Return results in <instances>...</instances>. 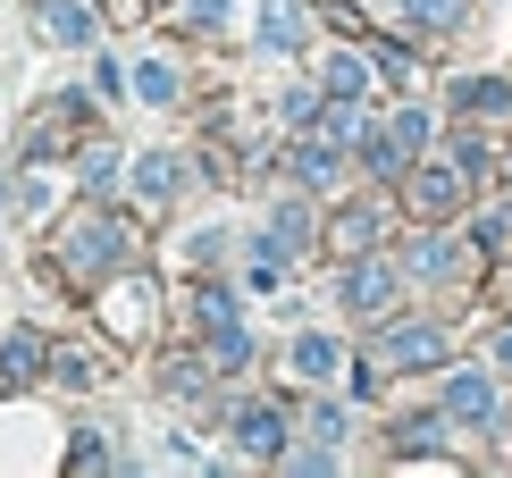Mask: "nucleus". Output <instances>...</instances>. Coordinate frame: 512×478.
I'll use <instances>...</instances> for the list:
<instances>
[{
  "label": "nucleus",
  "mask_w": 512,
  "mask_h": 478,
  "mask_svg": "<svg viewBox=\"0 0 512 478\" xmlns=\"http://www.w3.org/2000/svg\"><path fill=\"white\" fill-rule=\"evenodd\" d=\"M336 302H345L353 319H378L395 302V269L387 260H361V269H345V286H336Z\"/></svg>",
  "instance_id": "nucleus-1"
},
{
  "label": "nucleus",
  "mask_w": 512,
  "mask_h": 478,
  "mask_svg": "<svg viewBox=\"0 0 512 478\" xmlns=\"http://www.w3.org/2000/svg\"><path fill=\"white\" fill-rule=\"evenodd\" d=\"M126 252V235L110 219H93V227H76V244H59V269L68 277H93V269H110V260Z\"/></svg>",
  "instance_id": "nucleus-2"
},
{
  "label": "nucleus",
  "mask_w": 512,
  "mask_h": 478,
  "mask_svg": "<svg viewBox=\"0 0 512 478\" xmlns=\"http://www.w3.org/2000/svg\"><path fill=\"white\" fill-rule=\"evenodd\" d=\"M445 420L487 428V420H496V378H487V369H454V386H445Z\"/></svg>",
  "instance_id": "nucleus-3"
},
{
  "label": "nucleus",
  "mask_w": 512,
  "mask_h": 478,
  "mask_svg": "<svg viewBox=\"0 0 512 478\" xmlns=\"http://www.w3.org/2000/svg\"><path fill=\"white\" fill-rule=\"evenodd\" d=\"M236 445L252 453V462L286 453V411H277V403H244V411H236Z\"/></svg>",
  "instance_id": "nucleus-4"
},
{
  "label": "nucleus",
  "mask_w": 512,
  "mask_h": 478,
  "mask_svg": "<svg viewBox=\"0 0 512 478\" xmlns=\"http://www.w3.org/2000/svg\"><path fill=\"white\" fill-rule=\"evenodd\" d=\"M34 26H42V42H93V9L84 0H34Z\"/></svg>",
  "instance_id": "nucleus-5"
},
{
  "label": "nucleus",
  "mask_w": 512,
  "mask_h": 478,
  "mask_svg": "<svg viewBox=\"0 0 512 478\" xmlns=\"http://www.w3.org/2000/svg\"><path fill=\"white\" fill-rule=\"evenodd\" d=\"M303 42V9L294 0H261V51H294Z\"/></svg>",
  "instance_id": "nucleus-6"
},
{
  "label": "nucleus",
  "mask_w": 512,
  "mask_h": 478,
  "mask_svg": "<svg viewBox=\"0 0 512 478\" xmlns=\"http://www.w3.org/2000/svg\"><path fill=\"white\" fill-rule=\"evenodd\" d=\"M34 361H42V336H34V328H9V336H0V378H9V386H26Z\"/></svg>",
  "instance_id": "nucleus-7"
},
{
  "label": "nucleus",
  "mask_w": 512,
  "mask_h": 478,
  "mask_svg": "<svg viewBox=\"0 0 512 478\" xmlns=\"http://www.w3.org/2000/svg\"><path fill=\"white\" fill-rule=\"evenodd\" d=\"M110 328H118V336H143V328H152V294H143V286H118V294H110Z\"/></svg>",
  "instance_id": "nucleus-8"
},
{
  "label": "nucleus",
  "mask_w": 512,
  "mask_h": 478,
  "mask_svg": "<svg viewBox=\"0 0 512 478\" xmlns=\"http://www.w3.org/2000/svg\"><path fill=\"white\" fill-rule=\"evenodd\" d=\"M445 353V328H395L387 336V361H437Z\"/></svg>",
  "instance_id": "nucleus-9"
},
{
  "label": "nucleus",
  "mask_w": 512,
  "mask_h": 478,
  "mask_svg": "<svg viewBox=\"0 0 512 478\" xmlns=\"http://www.w3.org/2000/svg\"><path fill=\"white\" fill-rule=\"evenodd\" d=\"M135 93L152 101V110H177V68H168V59H143V68H135Z\"/></svg>",
  "instance_id": "nucleus-10"
},
{
  "label": "nucleus",
  "mask_w": 512,
  "mask_h": 478,
  "mask_svg": "<svg viewBox=\"0 0 512 478\" xmlns=\"http://www.w3.org/2000/svg\"><path fill=\"white\" fill-rule=\"evenodd\" d=\"M269 227H277V252H286V260L311 244V210H303V202H277V219H269ZM261 244H269V235H261Z\"/></svg>",
  "instance_id": "nucleus-11"
},
{
  "label": "nucleus",
  "mask_w": 512,
  "mask_h": 478,
  "mask_svg": "<svg viewBox=\"0 0 512 478\" xmlns=\"http://www.w3.org/2000/svg\"><path fill=\"white\" fill-rule=\"evenodd\" d=\"M454 101H462V110H487V118H504V110H512V84L479 76V84H454Z\"/></svg>",
  "instance_id": "nucleus-12"
},
{
  "label": "nucleus",
  "mask_w": 512,
  "mask_h": 478,
  "mask_svg": "<svg viewBox=\"0 0 512 478\" xmlns=\"http://www.w3.org/2000/svg\"><path fill=\"white\" fill-rule=\"evenodd\" d=\"M336 168H345L336 143H303V151H294V177H303V185H336Z\"/></svg>",
  "instance_id": "nucleus-13"
},
{
  "label": "nucleus",
  "mask_w": 512,
  "mask_h": 478,
  "mask_svg": "<svg viewBox=\"0 0 512 478\" xmlns=\"http://www.w3.org/2000/svg\"><path fill=\"white\" fill-rule=\"evenodd\" d=\"M294 369H303V378H336V369H345V353H336L328 336H303V344H294Z\"/></svg>",
  "instance_id": "nucleus-14"
},
{
  "label": "nucleus",
  "mask_w": 512,
  "mask_h": 478,
  "mask_svg": "<svg viewBox=\"0 0 512 478\" xmlns=\"http://www.w3.org/2000/svg\"><path fill=\"white\" fill-rule=\"evenodd\" d=\"M135 168H143V177H135L143 202H168V193H177V160H168V151H152V160H135Z\"/></svg>",
  "instance_id": "nucleus-15"
},
{
  "label": "nucleus",
  "mask_w": 512,
  "mask_h": 478,
  "mask_svg": "<svg viewBox=\"0 0 512 478\" xmlns=\"http://www.w3.org/2000/svg\"><path fill=\"white\" fill-rule=\"evenodd\" d=\"M403 269H420V277H454L462 252H454V244H412V252H403Z\"/></svg>",
  "instance_id": "nucleus-16"
},
{
  "label": "nucleus",
  "mask_w": 512,
  "mask_h": 478,
  "mask_svg": "<svg viewBox=\"0 0 512 478\" xmlns=\"http://www.w3.org/2000/svg\"><path fill=\"white\" fill-rule=\"evenodd\" d=\"M403 17H412V26H462L471 0H403Z\"/></svg>",
  "instance_id": "nucleus-17"
},
{
  "label": "nucleus",
  "mask_w": 512,
  "mask_h": 478,
  "mask_svg": "<svg viewBox=\"0 0 512 478\" xmlns=\"http://www.w3.org/2000/svg\"><path fill=\"white\" fill-rule=\"evenodd\" d=\"M160 386H168L177 403H202V395H210V378H202L194 361H168V378H160Z\"/></svg>",
  "instance_id": "nucleus-18"
},
{
  "label": "nucleus",
  "mask_w": 512,
  "mask_h": 478,
  "mask_svg": "<svg viewBox=\"0 0 512 478\" xmlns=\"http://www.w3.org/2000/svg\"><path fill=\"white\" fill-rule=\"evenodd\" d=\"M194 319H202V328H227V319H236V294H227V286H202V294H194Z\"/></svg>",
  "instance_id": "nucleus-19"
},
{
  "label": "nucleus",
  "mask_w": 512,
  "mask_h": 478,
  "mask_svg": "<svg viewBox=\"0 0 512 478\" xmlns=\"http://www.w3.org/2000/svg\"><path fill=\"white\" fill-rule=\"evenodd\" d=\"M387 135L403 143V160H412V151L429 143V110H395V126H387Z\"/></svg>",
  "instance_id": "nucleus-20"
},
{
  "label": "nucleus",
  "mask_w": 512,
  "mask_h": 478,
  "mask_svg": "<svg viewBox=\"0 0 512 478\" xmlns=\"http://www.w3.org/2000/svg\"><path fill=\"white\" fill-rule=\"evenodd\" d=\"M328 93H336V101L361 93V59H328Z\"/></svg>",
  "instance_id": "nucleus-21"
},
{
  "label": "nucleus",
  "mask_w": 512,
  "mask_h": 478,
  "mask_svg": "<svg viewBox=\"0 0 512 478\" xmlns=\"http://www.w3.org/2000/svg\"><path fill=\"white\" fill-rule=\"evenodd\" d=\"M51 369H59V386H93V378H101V369H93V361H84V353H59Z\"/></svg>",
  "instance_id": "nucleus-22"
},
{
  "label": "nucleus",
  "mask_w": 512,
  "mask_h": 478,
  "mask_svg": "<svg viewBox=\"0 0 512 478\" xmlns=\"http://www.w3.org/2000/svg\"><path fill=\"white\" fill-rule=\"evenodd\" d=\"M177 17H185V26H219L227 0H177Z\"/></svg>",
  "instance_id": "nucleus-23"
},
{
  "label": "nucleus",
  "mask_w": 512,
  "mask_h": 478,
  "mask_svg": "<svg viewBox=\"0 0 512 478\" xmlns=\"http://www.w3.org/2000/svg\"><path fill=\"white\" fill-rule=\"evenodd\" d=\"M370 235H378V210H345V244L361 252V244H370Z\"/></svg>",
  "instance_id": "nucleus-24"
},
{
  "label": "nucleus",
  "mask_w": 512,
  "mask_h": 478,
  "mask_svg": "<svg viewBox=\"0 0 512 478\" xmlns=\"http://www.w3.org/2000/svg\"><path fill=\"white\" fill-rule=\"evenodd\" d=\"M479 244H487V252H504V244H512V210H496V219H479Z\"/></svg>",
  "instance_id": "nucleus-25"
},
{
  "label": "nucleus",
  "mask_w": 512,
  "mask_h": 478,
  "mask_svg": "<svg viewBox=\"0 0 512 478\" xmlns=\"http://www.w3.org/2000/svg\"><path fill=\"white\" fill-rule=\"evenodd\" d=\"M311 437H328V445H336V437H345V411H336V403H319V411H311Z\"/></svg>",
  "instance_id": "nucleus-26"
},
{
  "label": "nucleus",
  "mask_w": 512,
  "mask_h": 478,
  "mask_svg": "<svg viewBox=\"0 0 512 478\" xmlns=\"http://www.w3.org/2000/svg\"><path fill=\"white\" fill-rule=\"evenodd\" d=\"M496 369H512V336H504V344H496Z\"/></svg>",
  "instance_id": "nucleus-27"
},
{
  "label": "nucleus",
  "mask_w": 512,
  "mask_h": 478,
  "mask_svg": "<svg viewBox=\"0 0 512 478\" xmlns=\"http://www.w3.org/2000/svg\"><path fill=\"white\" fill-rule=\"evenodd\" d=\"M504 428H512V420H504Z\"/></svg>",
  "instance_id": "nucleus-28"
}]
</instances>
